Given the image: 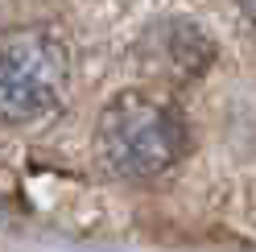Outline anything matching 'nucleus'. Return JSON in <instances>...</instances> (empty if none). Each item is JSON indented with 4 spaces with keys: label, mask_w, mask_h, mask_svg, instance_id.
<instances>
[{
    "label": "nucleus",
    "mask_w": 256,
    "mask_h": 252,
    "mask_svg": "<svg viewBox=\"0 0 256 252\" xmlns=\"http://www.w3.org/2000/svg\"><path fill=\"white\" fill-rule=\"evenodd\" d=\"M140 58L157 78H174V83H186V78H198L215 58V42L202 34L194 21L186 17H166L149 25V34L140 38Z\"/></svg>",
    "instance_id": "nucleus-3"
},
{
    "label": "nucleus",
    "mask_w": 256,
    "mask_h": 252,
    "mask_svg": "<svg viewBox=\"0 0 256 252\" xmlns=\"http://www.w3.org/2000/svg\"><path fill=\"white\" fill-rule=\"evenodd\" d=\"M70 87V54L46 29L0 34V120L29 124L50 116Z\"/></svg>",
    "instance_id": "nucleus-2"
},
{
    "label": "nucleus",
    "mask_w": 256,
    "mask_h": 252,
    "mask_svg": "<svg viewBox=\"0 0 256 252\" xmlns=\"http://www.w3.org/2000/svg\"><path fill=\"white\" fill-rule=\"evenodd\" d=\"M244 17H248V25H252V34H256V0H244Z\"/></svg>",
    "instance_id": "nucleus-4"
},
{
    "label": "nucleus",
    "mask_w": 256,
    "mask_h": 252,
    "mask_svg": "<svg viewBox=\"0 0 256 252\" xmlns=\"http://www.w3.org/2000/svg\"><path fill=\"white\" fill-rule=\"evenodd\" d=\"M95 149L116 178L145 182L166 174L186 153V120L166 100L124 91L104 108L100 128H95Z\"/></svg>",
    "instance_id": "nucleus-1"
}]
</instances>
